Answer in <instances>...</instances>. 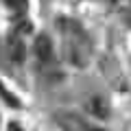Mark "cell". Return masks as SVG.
<instances>
[{"instance_id": "1", "label": "cell", "mask_w": 131, "mask_h": 131, "mask_svg": "<svg viewBox=\"0 0 131 131\" xmlns=\"http://www.w3.org/2000/svg\"><path fill=\"white\" fill-rule=\"evenodd\" d=\"M35 55L42 61H48L52 57V44H50V39H48L46 35H39V37L35 39Z\"/></svg>"}, {"instance_id": "2", "label": "cell", "mask_w": 131, "mask_h": 131, "mask_svg": "<svg viewBox=\"0 0 131 131\" xmlns=\"http://www.w3.org/2000/svg\"><path fill=\"white\" fill-rule=\"evenodd\" d=\"M9 52H11V59H13V61H22V59H24V44H22V39L11 37V42H9Z\"/></svg>"}, {"instance_id": "3", "label": "cell", "mask_w": 131, "mask_h": 131, "mask_svg": "<svg viewBox=\"0 0 131 131\" xmlns=\"http://www.w3.org/2000/svg\"><path fill=\"white\" fill-rule=\"evenodd\" d=\"M0 96L5 98V103L9 105V107H20V101H18V96H15V94H11L9 90L5 88V85H0Z\"/></svg>"}, {"instance_id": "4", "label": "cell", "mask_w": 131, "mask_h": 131, "mask_svg": "<svg viewBox=\"0 0 131 131\" xmlns=\"http://www.w3.org/2000/svg\"><path fill=\"white\" fill-rule=\"evenodd\" d=\"M9 131H24V129L18 125V122H11V125H9Z\"/></svg>"}, {"instance_id": "5", "label": "cell", "mask_w": 131, "mask_h": 131, "mask_svg": "<svg viewBox=\"0 0 131 131\" xmlns=\"http://www.w3.org/2000/svg\"><path fill=\"white\" fill-rule=\"evenodd\" d=\"M90 131H101V129H90Z\"/></svg>"}]
</instances>
